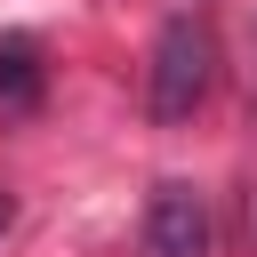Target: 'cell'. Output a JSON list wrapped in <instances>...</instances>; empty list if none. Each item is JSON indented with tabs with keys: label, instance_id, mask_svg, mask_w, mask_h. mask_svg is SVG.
I'll return each mask as SVG.
<instances>
[{
	"label": "cell",
	"instance_id": "obj_1",
	"mask_svg": "<svg viewBox=\"0 0 257 257\" xmlns=\"http://www.w3.org/2000/svg\"><path fill=\"white\" fill-rule=\"evenodd\" d=\"M209 88H217V32H209V16H169V24L153 32L145 112H153L161 128H177V120H193V112L209 104Z\"/></svg>",
	"mask_w": 257,
	"mask_h": 257
},
{
	"label": "cell",
	"instance_id": "obj_2",
	"mask_svg": "<svg viewBox=\"0 0 257 257\" xmlns=\"http://www.w3.org/2000/svg\"><path fill=\"white\" fill-rule=\"evenodd\" d=\"M137 249H145V257H209L217 233H209L201 185H185V177L153 185V201H145V241H137Z\"/></svg>",
	"mask_w": 257,
	"mask_h": 257
},
{
	"label": "cell",
	"instance_id": "obj_3",
	"mask_svg": "<svg viewBox=\"0 0 257 257\" xmlns=\"http://www.w3.org/2000/svg\"><path fill=\"white\" fill-rule=\"evenodd\" d=\"M40 40L32 32H8L0 40V112H32L40 104Z\"/></svg>",
	"mask_w": 257,
	"mask_h": 257
}]
</instances>
